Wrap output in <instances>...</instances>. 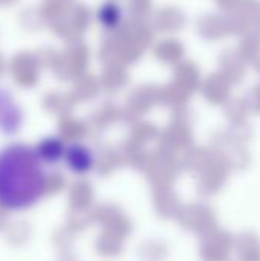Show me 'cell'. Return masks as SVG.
Segmentation results:
<instances>
[{
  "label": "cell",
  "instance_id": "6da1fadb",
  "mask_svg": "<svg viewBox=\"0 0 260 261\" xmlns=\"http://www.w3.org/2000/svg\"><path fill=\"white\" fill-rule=\"evenodd\" d=\"M46 174L37 153L23 145L0 151V205L25 210L44 193Z\"/></svg>",
  "mask_w": 260,
  "mask_h": 261
}]
</instances>
